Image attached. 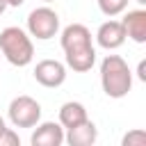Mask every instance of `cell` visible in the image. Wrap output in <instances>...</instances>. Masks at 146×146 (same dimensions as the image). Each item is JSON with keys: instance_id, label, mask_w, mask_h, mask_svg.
<instances>
[{"instance_id": "9a60e30c", "label": "cell", "mask_w": 146, "mask_h": 146, "mask_svg": "<svg viewBox=\"0 0 146 146\" xmlns=\"http://www.w3.org/2000/svg\"><path fill=\"white\" fill-rule=\"evenodd\" d=\"M137 75H139V80H146V62H144V59L139 62V68H137Z\"/></svg>"}, {"instance_id": "d6986e66", "label": "cell", "mask_w": 146, "mask_h": 146, "mask_svg": "<svg viewBox=\"0 0 146 146\" xmlns=\"http://www.w3.org/2000/svg\"><path fill=\"white\" fill-rule=\"evenodd\" d=\"M135 2H137V5H141V7L146 5V0H135Z\"/></svg>"}, {"instance_id": "7c38bea8", "label": "cell", "mask_w": 146, "mask_h": 146, "mask_svg": "<svg viewBox=\"0 0 146 146\" xmlns=\"http://www.w3.org/2000/svg\"><path fill=\"white\" fill-rule=\"evenodd\" d=\"M98 9L105 16L114 18V16H119L128 9V0H98Z\"/></svg>"}, {"instance_id": "4fadbf2b", "label": "cell", "mask_w": 146, "mask_h": 146, "mask_svg": "<svg viewBox=\"0 0 146 146\" xmlns=\"http://www.w3.org/2000/svg\"><path fill=\"white\" fill-rule=\"evenodd\" d=\"M121 144H123V146H144V144H146V132H144V130H130V132L123 137Z\"/></svg>"}, {"instance_id": "52a82bcc", "label": "cell", "mask_w": 146, "mask_h": 146, "mask_svg": "<svg viewBox=\"0 0 146 146\" xmlns=\"http://www.w3.org/2000/svg\"><path fill=\"white\" fill-rule=\"evenodd\" d=\"M125 30H123V25H121V21H105L100 27H98V32H96V41H98V46L100 48H105V50H116V48H121L123 43H125Z\"/></svg>"}, {"instance_id": "e0dca14e", "label": "cell", "mask_w": 146, "mask_h": 146, "mask_svg": "<svg viewBox=\"0 0 146 146\" xmlns=\"http://www.w3.org/2000/svg\"><path fill=\"white\" fill-rule=\"evenodd\" d=\"M5 9H7V2H5V0H0V16L5 14Z\"/></svg>"}, {"instance_id": "2e32d148", "label": "cell", "mask_w": 146, "mask_h": 146, "mask_svg": "<svg viewBox=\"0 0 146 146\" xmlns=\"http://www.w3.org/2000/svg\"><path fill=\"white\" fill-rule=\"evenodd\" d=\"M5 2H7V7H21L25 0H5Z\"/></svg>"}, {"instance_id": "3957f363", "label": "cell", "mask_w": 146, "mask_h": 146, "mask_svg": "<svg viewBox=\"0 0 146 146\" xmlns=\"http://www.w3.org/2000/svg\"><path fill=\"white\" fill-rule=\"evenodd\" d=\"M0 52L14 66H27L34 59V46L25 30L9 25L0 32Z\"/></svg>"}, {"instance_id": "9c48e42d", "label": "cell", "mask_w": 146, "mask_h": 146, "mask_svg": "<svg viewBox=\"0 0 146 146\" xmlns=\"http://www.w3.org/2000/svg\"><path fill=\"white\" fill-rule=\"evenodd\" d=\"M96 139H98V128L89 119L64 132V141L68 146H91V144H96Z\"/></svg>"}, {"instance_id": "5b68a950", "label": "cell", "mask_w": 146, "mask_h": 146, "mask_svg": "<svg viewBox=\"0 0 146 146\" xmlns=\"http://www.w3.org/2000/svg\"><path fill=\"white\" fill-rule=\"evenodd\" d=\"M7 114L16 128H34L41 121V105L32 96H16L9 103Z\"/></svg>"}, {"instance_id": "ac0fdd59", "label": "cell", "mask_w": 146, "mask_h": 146, "mask_svg": "<svg viewBox=\"0 0 146 146\" xmlns=\"http://www.w3.org/2000/svg\"><path fill=\"white\" fill-rule=\"evenodd\" d=\"M5 128H7V125H5V119H2V116H0V132H2V130H5Z\"/></svg>"}, {"instance_id": "ffe728a7", "label": "cell", "mask_w": 146, "mask_h": 146, "mask_svg": "<svg viewBox=\"0 0 146 146\" xmlns=\"http://www.w3.org/2000/svg\"><path fill=\"white\" fill-rule=\"evenodd\" d=\"M43 2H52V0H43Z\"/></svg>"}, {"instance_id": "277c9868", "label": "cell", "mask_w": 146, "mask_h": 146, "mask_svg": "<svg viewBox=\"0 0 146 146\" xmlns=\"http://www.w3.org/2000/svg\"><path fill=\"white\" fill-rule=\"evenodd\" d=\"M27 32L39 41H48L59 32V16L50 7H36L27 14Z\"/></svg>"}, {"instance_id": "8992f818", "label": "cell", "mask_w": 146, "mask_h": 146, "mask_svg": "<svg viewBox=\"0 0 146 146\" xmlns=\"http://www.w3.org/2000/svg\"><path fill=\"white\" fill-rule=\"evenodd\" d=\"M34 80L41 87H48V89L62 87L64 80H66V66L57 59H41L34 66Z\"/></svg>"}, {"instance_id": "ba28073f", "label": "cell", "mask_w": 146, "mask_h": 146, "mask_svg": "<svg viewBox=\"0 0 146 146\" xmlns=\"http://www.w3.org/2000/svg\"><path fill=\"white\" fill-rule=\"evenodd\" d=\"M32 146H62L64 144V128L59 121H43L36 123V130L30 137Z\"/></svg>"}, {"instance_id": "5bb4252c", "label": "cell", "mask_w": 146, "mask_h": 146, "mask_svg": "<svg viewBox=\"0 0 146 146\" xmlns=\"http://www.w3.org/2000/svg\"><path fill=\"white\" fill-rule=\"evenodd\" d=\"M0 146H21V137L11 128H5L0 132Z\"/></svg>"}, {"instance_id": "8fae6325", "label": "cell", "mask_w": 146, "mask_h": 146, "mask_svg": "<svg viewBox=\"0 0 146 146\" xmlns=\"http://www.w3.org/2000/svg\"><path fill=\"white\" fill-rule=\"evenodd\" d=\"M87 119H89L87 116V107L82 103H78V100H68V103H64L59 107V123H62L64 130H68V128L87 121Z\"/></svg>"}, {"instance_id": "7a4b0ae2", "label": "cell", "mask_w": 146, "mask_h": 146, "mask_svg": "<svg viewBox=\"0 0 146 146\" xmlns=\"http://www.w3.org/2000/svg\"><path fill=\"white\" fill-rule=\"evenodd\" d=\"M100 84L105 96L110 98H125L132 89V71L128 62L119 55H107L100 62Z\"/></svg>"}, {"instance_id": "6da1fadb", "label": "cell", "mask_w": 146, "mask_h": 146, "mask_svg": "<svg viewBox=\"0 0 146 146\" xmlns=\"http://www.w3.org/2000/svg\"><path fill=\"white\" fill-rule=\"evenodd\" d=\"M62 50L66 66L75 73H87L96 64V50L91 43V32L82 23H71L62 30Z\"/></svg>"}, {"instance_id": "30bf717a", "label": "cell", "mask_w": 146, "mask_h": 146, "mask_svg": "<svg viewBox=\"0 0 146 146\" xmlns=\"http://www.w3.org/2000/svg\"><path fill=\"white\" fill-rule=\"evenodd\" d=\"M125 36L135 43H146V9H130L121 21Z\"/></svg>"}]
</instances>
